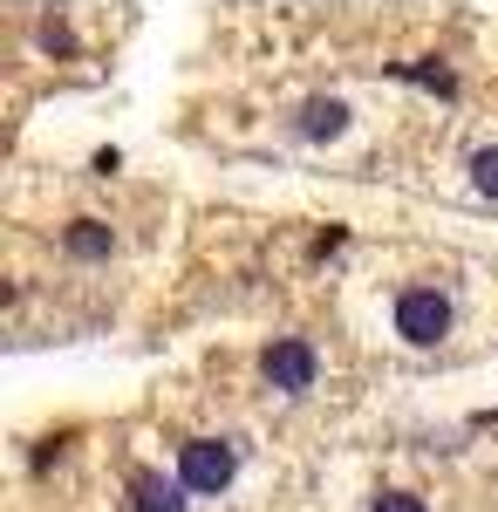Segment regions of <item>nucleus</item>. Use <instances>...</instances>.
<instances>
[{
  "instance_id": "obj_8",
  "label": "nucleus",
  "mask_w": 498,
  "mask_h": 512,
  "mask_svg": "<svg viewBox=\"0 0 498 512\" xmlns=\"http://www.w3.org/2000/svg\"><path fill=\"white\" fill-rule=\"evenodd\" d=\"M369 512H423V499H410V492H383Z\"/></svg>"
},
{
  "instance_id": "obj_7",
  "label": "nucleus",
  "mask_w": 498,
  "mask_h": 512,
  "mask_svg": "<svg viewBox=\"0 0 498 512\" xmlns=\"http://www.w3.org/2000/svg\"><path fill=\"white\" fill-rule=\"evenodd\" d=\"M471 185H478L485 198H498V144H485V151L471 158Z\"/></svg>"
},
{
  "instance_id": "obj_9",
  "label": "nucleus",
  "mask_w": 498,
  "mask_h": 512,
  "mask_svg": "<svg viewBox=\"0 0 498 512\" xmlns=\"http://www.w3.org/2000/svg\"><path fill=\"white\" fill-rule=\"evenodd\" d=\"M41 41H48V48H76V35H69L62 21H41Z\"/></svg>"
},
{
  "instance_id": "obj_5",
  "label": "nucleus",
  "mask_w": 498,
  "mask_h": 512,
  "mask_svg": "<svg viewBox=\"0 0 498 512\" xmlns=\"http://www.w3.org/2000/svg\"><path fill=\"white\" fill-rule=\"evenodd\" d=\"M342 130H348V103H335V96H314L301 110V137H314V144L321 137H342Z\"/></svg>"
},
{
  "instance_id": "obj_2",
  "label": "nucleus",
  "mask_w": 498,
  "mask_h": 512,
  "mask_svg": "<svg viewBox=\"0 0 498 512\" xmlns=\"http://www.w3.org/2000/svg\"><path fill=\"white\" fill-rule=\"evenodd\" d=\"M232 472H239V458H232L226 437H192V444L178 451V485H185V492H226Z\"/></svg>"
},
{
  "instance_id": "obj_1",
  "label": "nucleus",
  "mask_w": 498,
  "mask_h": 512,
  "mask_svg": "<svg viewBox=\"0 0 498 512\" xmlns=\"http://www.w3.org/2000/svg\"><path fill=\"white\" fill-rule=\"evenodd\" d=\"M396 335L417 342V349H437V342L451 335V301H444L437 287H403V294H396Z\"/></svg>"
},
{
  "instance_id": "obj_6",
  "label": "nucleus",
  "mask_w": 498,
  "mask_h": 512,
  "mask_svg": "<svg viewBox=\"0 0 498 512\" xmlns=\"http://www.w3.org/2000/svg\"><path fill=\"white\" fill-rule=\"evenodd\" d=\"M69 253H76V260H103V253H110V226H96V219L69 226Z\"/></svg>"
},
{
  "instance_id": "obj_3",
  "label": "nucleus",
  "mask_w": 498,
  "mask_h": 512,
  "mask_svg": "<svg viewBox=\"0 0 498 512\" xmlns=\"http://www.w3.org/2000/svg\"><path fill=\"white\" fill-rule=\"evenodd\" d=\"M260 369H267V383L273 390H314V376H321V355L307 349L301 335H287V342H273L267 355H260Z\"/></svg>"
},
{
  "instance_id": "obj_4",
  "label": "nucleus",
  "mask_w": 498,
  "mask_h": 512,
  "mask_svg": "<svg viewBox=\"0 0 498 512\" xmlns=\"http://www.w3.org/2000/svg\"><path fill=\"white\" fill-rule=\"evenodd\" d=\"M130 512H185V485L157 478V472H137L130 478Z\"/></svg>"
}]
</instances>
